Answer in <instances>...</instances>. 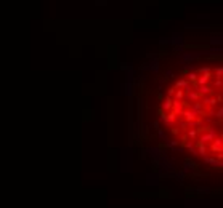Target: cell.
Segmentation results:
<instances>
[{
	"instance_id": "15",
	"label": "cell",
	"mask_w": 223,
	"mask_h": 208,
	"mask_svg": "<svg viewBox=\"0 0 223 208\" xmlns=\"http://www.w3.org/2000/svg\"><path fill=\"white\" fill-rule=\"evenodd\" d=\"M196 78H198V72H188L186 74V80L190 83H194V82H196Z\"/></svg>"
},
{
	"instance_id": "10",
	"label": "cell",
	"mask_w": 223,
	"mask_h": 208,
	"mask_svg": "<svg viewBox=\"0 0 223 208\" xmlns=\"http://www.w3.org/2000/svg\"><path fill=\"white\" fill-rule=\"evenodd\" d=\"M196 154H198V155H201V157L207 155V146H206V144H201V142H198V147H196Z\"/></svg>"
},
{
	"instance_id": "17",
	"label": "cell",
	"mask_w": 223,
	"mask_h": 208,
	"mask_svg": "<svg viewBox=\"0 0 223 208\" xmlns=\"http://www.w3.org/2000/svg\"><path fill=\"white\" fill-rule=\"evenodd\" d=\"M213 115H215V119L221 120V117H223V109H221V107H218V111H217V112H213Z\"/></svg>"
},
{
	"instance_id": "9",
	"label": "cell",
	"mask_w": 223,
	"mask_h": 208,
	"mask_svg": "<svg viewBox=\"0 0 223 208\" xmlns=\"http://www.w3.org/2000/svg\"><path fill=\"white\" fill-rule=\"evenodd\" d=\"M172 109V98L165 96V99H162V106H161V111L164 112H169Z\"/></svg>"
},
{
	"instance_id": "8",
	"label": "cell",
	"mask_w": 223,
	"mask_h": 208,
	"mask_svg": "<svg viewBox=\"0 0 223 208\" xmlns=\"http://www.w3.org/2000/svg\"><path fill=\"white\" fill-rule=\"evenodd\" d=\"M210 150H212L213 154H221V138H220V136H217V138L212 141Z\"/></svg>"
},
{
	"instance_id": "16",
	"label": "cell",
	"mask_w": 223,
	"mask_h": 208,
	"mask_svg": "<svg viewBox=\"0 0 223 208\" xmlns=\"http://www.w3.org/2000/svg\"><path fill=\"white\" fill-rule=\"evenodd\" d=\"M210 87H212L213 90H220V88H221V78H215L213 83L210 85Z\"/></svg>"
},
{
	"instance_id": "3",
	"label": "cell",
	"mask_w": 223,
	"mask_h": 208,
	"mask_svg": "<svg viewBox=\"0 0 223 208\" xmlns=\"http://www.w3.org/2000/svg\"><path fill=\"white\" fill-rule=\"evenodd\" d=\"M201 99V96H199V93L194 90V88H191V90H188V91H185V98H183V101L185 103H193V101H199Z\"/></svg>"
},
{
	"instance_id": "6",
	"label": "cell",
	"mask_w": 223,
	"mask_h": 208,
	"mask_svg": "<svg viewBox=\"0 0 223 208\" xmlns=\"http://www.w3.org/2000/svg\"><path fill=\"white\" fill-rule=\"evenodd\" d=\"M180 115H183L185 122H191V120H196V119H198L196 112H194V111H191L190 107H185V109L182 111V114H180Z\"/></svg>"
},
{
	"instance_id": "7",
	"label": "cell",
	"mask_w": 223,
	"mask_h": 208,
	"mask_svg": "<svg viewBox=\"0 0 223 208\" xmlns=\"http://www.w3.org/2000/svg\"><path fill=\"white\" fill-rule=\"evenodd\" d=\"M185 103L183 101H175V99H172V112H175L177 114V115H180V114H182V111L185 109Z\"/></svg>"
},
{
	"instance_id": "12",
	"label": "cell",
	"mask_w": 223,
	"mask_h": 208,
	"mask_svg": "<svg viewBox=\"0 0 223 208\" xmlns=\"http://www.w3.org/2000/svg\"><path fill=\"white\" fill-rule=\"evenodd\" d=\"M183 98H185V91L180 90V88H177L175 93H173V98L172 99H175V101H183Z\"/></svg>"
},
{
	"instance_id": "19",
	"label": "cell",
	"mask_w": 223,
	"mask_h": 208,
	"mask_svg": "<svg viewBox=\"0 0 223 208\" xmlns=\"http://www.w3.org/2000/svg\"><path fill=\"white\" fill-rule=\"evenodd\" d=\"M172 134H173V136H178V134H180V130H177L175 127H172Z\"/></svg>"
},
{
	"instance_id": "13",
	"label": "cell",
	"mask_w": 223,
	"mask_h": 208,
	"mask_svg": "<svg viewBox=\"0 0 223 208\" xmlns=\"http://www.w3.org/2000/svg\"><path fill=\"white\" fill-rule=\"evenodd\" d=\"M186 85H190V82L186 80V78H178V80L175 82V88H180V90H183Z\"/></svg>"
},
{
	"instance_id": "5",
	"label": "cell",
	"mask_w": 223,
	"mask_h": 208,
	"mask_svg": "<svg viewBox=\"0 0 223 208\" xmlns=\"http://www.w3.org/2000/svg\"><path fill=\"white\" fill-rule=\"evenodd\" d=\"M194 90L199 93V96H207V95H212V93H213V88L209 83L207 85H198Z\"/></svg>"
},
{
	"instance_id": "14",
	"label": "cell",
	"mask_w": 223,
	"mask_h": 208,
	"mask_svg": "<svg viewBox=\"0 0 223 208\" xmlns=\"http://www.w3.org/2000/svg\"><path fill=\"white\" fill-rule=\"evenodd\" d=\"M221 74H223V67H221V66L213 67V69H212V75H213V78H221Z\"/></svg>"
},
{
	"instance_id": "11",
	"label": "cell",
	"mask_w": 223,
	"mask_h": 208,
	"mask_svg": "<svg viewBox=\"0 0 223 208\" xmlns=\"http://www.w3.org/2000/svg\"><path fill=\"white\" fill-rule=\"evenodd\" d=\"M198 134H199V133H198L196 128H188V131H186V138L193 141V139H196V138H198Z\"/></svg>"
},
{
	"instance_id": "1",
	"label": "cell",
	"mask_w": 223,
	"mask_h": 208,
	"mask_svg": "<svg viewBox=\"0 0 223 208\" xmlns=\"http://www.w3.org/2000/svg\"><path fill=\"white\" fill-rule=\"evenodd\" d=\"M217 130L215 128H210L209 127V130H206L204 133H199L198 134V142H201V144H207V142H212L215 138H217Z\"/></svg>"
},
{
	"instance_id": "4",
	"label": "cell",
	"mask_w": 223,
	"mask_h": 208,
	"mask_svg": "<svg viewBox=\"0 0 223 208\" xmlns=\"http://www.w3.org/2000/svg\"><path fill=\"white\" fill-rule=\"evenodd\" d=\"M202 159H204V162H206V163H209V165H210L212 168H218V170H220V168L223 167L221 160H218L217 157H212V155H204Z\"/></svg>"
},
{
	"instance_id": "2",
	"label": "cell",
	"mask_w": 223,
	"mask_h": 208,
	"mask_svg": "<svg viewBox=\"0 0 223 208\" xmlns=\"http://www.w3.org/2000/svg\"><path fill=\"white\" fill-rule=\"evenodd\" d=\"M201 103H202L206 107H215L217 104L221 103V95L218 93V95H207V96H202L201 98Z\"/></svg>"
},
{
	"instance_id": "18",
	"label": "cell",
	"mask_w": 223,
	"mask_h": 208,
	"mask_svg": "<svg viewBox=\"0 0 223 208\" xmlns=\"http://www.w3.org/2000/svg\"><path fill=\"white\" fill-rule=\"evenodd\" d=\"M175 87H172V88H169V91H167V95L165 96H169V98H173V93H175Z\"/></svg>"
}]
</instances>
